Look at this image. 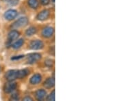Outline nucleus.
Returning <instances> with one entry per match:
<instances>
[{"instance_id":"23","label":"nucleus","mask_w":123,"mask_h":101,"mask_svg":"<svg viewBox=\"0 0 123 101\" xmlns=\"http://www.w3.org/2000/svg\"><path fill=\"white\" fill-rule=\"evenodd\" d=\"M23 101H33V99L31 98V97L30 96H26L25 98H23Z\"/></svg>"},{"instance_id":"17","label":"nucleus","mask_w":123,"mask_h":101,"mask_svg":"<svg viewBox=\"0 0 123 101\" xmlns=\"http://www.w3.org/2000/svg\"><path fill=\"white\" fill-rule=\"evenodd\" d=\"M55 91L53 89V91L51 92L50 93V94L49 95L47 98V101H54L55 100Z\"/></svg>"},{"instance_id":"22","label":"nucleus","mask_w":123,"mask_h":101,"mask_svg":"<svg viewBox=\"0 0 123 101\" xmlns=\"http://www.w3.org/2000/svg\"><path fill=\"white\" fill-rule=\"evenodd\" d=\"M18 3V0H11L10 1V4L14 6V5H17Z\"/></svg>"},{"instance_id":"13","label":"nucleus","mask_w":123,"mask_h":101,"mask_svg":"<svg viewBox=\"0 0 123 101\" xmlns=\"http://www.w3.org/2000/svg\"><path fill=\"white\" fill-rule=\"evenodd\" d=\"M30 70L27 69H23V70H18V79H22L25 77L27 75H29Z\"/></svg>"},{"instance_id":"19","label":"nucleus","mask_w":123,"mask_h":101,"mask_svg":"<svg viewBox=\"0 0 123 101\" xmlns=\"http://www.w3.org/2000/svg\"><path fill=\"white\" fill-rule=\"evenodd\" d=\"M19 99V96H18V94H13L11 97H10V100H12V101H18Z\"/></svg>"},{"instance_id":"12","label":"nucleus","mask_w":123,"mask_h":101,"mask_svg":"<svg viewBox=\"0 0 123 101\" xmlns=\"http://www.w3.org/2000/svg\"><path fill=\"white\" fill-rule=\"evenodd\" d=\"M41 81H42V76L38 73H36L31 77L30 83L32 85H37L40 83Z\"/></svg>"},{"instance_id":"2","label":"nucleus","mask_w":123,"mask_h":101,"mask_svg":"<svg viewBox=\"0 0 123 101\" xmlns=\"http://www.w3.org/2000/svg\"><path fill=\"white\" fill-rule=\"evenodd\" d=\"M40 58H41V55L39 53H30L27 57V63L30 64H33L40 60Z\"/></svg>"},{"instance_id":"5","label":"nucleus","mask_w":123,"mask_h":101,"mask_svg":"<svg viewBox=\"0 0 123 101\" xmlns=\"http://www.w3.org/2000/svg\"><path fill=\"white\" fill-rule=\"evenodd\" d=\"M17 15L18 12L17 10L10 9V10H7L5 12L4 17L5 19H6L7 21H12V20H13L14 18H15L17 17Z\"/></svg>"},{"instance_id":"6","label":"nucleus","mask_w":123,"mask_h":101,"mask_svg":"<svg viewBox=\"0 0 123 101\" xmlns=\"http://www.w3.org/2000/svg\"><path fill=\"white\" fill-rule=\"evenodd\" d=\"M17 87V85L16 83L12 82V81H9L8 83L4 85V90L6 93H11L14 92Z\"/></svg>"},{"instance_id":"24","label":"nucleus","mask_w":123,"mask_h":101,"mask_svg":"<svg viewBox=\"0 0 123 101\" xmlns=\"http://www.w3.org/2000/svg\"><path fill=\"white\" fill-rule=\"evenodd\" d=\"M3 1H10L11 0H3Z\"/></svg>"},{"instance_id":"18","label":"nucleus","mask_w":123,"mask_h":101,"mask_svg":"<svg viewBox=\"0 0 123 101\" xmlns=\"http://www.w3.org/2000/svg\"><path fill=\"white\" fill-rule=\"evenodd\" d=\"M53 60H51V59H47V61H45V65L47 66H48V67H51V66L53 65Z\"/></svg>"},{"instance_id":"10","label":"nucleus","mask_w":123,"mask_h":101,"mask_svg":"<svg viewBox=\"0 0 123 101\" xmlns=\"http://www.w3.org/2000/svg\"><path fill=\"white\" fill-rule=\"evenodd\" d=\"M47 95V92L43 89H39L35 92L36 98L38 101H43L44 100Z\"/></svg>"},{"instance_id":"8","label":"nucleus","mask_w":123,"mask_h":101,"mask_svg":"<svg viewBox=\"0 0 123 101\" xmlns=\"http://www.w3.org/2000/svg\"><path fill=\"white\" fill-rule=\"evenodd\" d=\"M49 14H50V12L48 10H42L38 14L36 18L38 20V21H43L47 20L49 17Z\"/></svg>"},{"instance_id":"21","label":"nucleus","mask_w":123,"mask_h":101,"mask_svg":"<svg viewBox=\"0 0 123 101\" xmlns=\"http://www.w3.org/2000/svg\"><path fill=\"white\" fill-rule=\"evenodd\" d=\"M50 2V0H40V3L43 6H47L48 5Z\"/></svg>"},{"instance_id":"1","label":"nucleus","mask_w":123,"mask_h":101,"mask_svg":"<svg viewBox=\"0 0 123 101\" xmlns=\"http://www.w3.org/2000/svg\"><path fill=\"white\" fill-rule=\"evenodd\" d=\"M29 23V20L28 18L25 17H21L20 18H18L17 21H16L12 25V27L13 29H18V28H22L24 27L26 25H27Z\"/></svg>"},{"instance_id":"16","label":"nucleus","mask_w":123,"mask_h":101,"mask_svg":"<svg viewBox=\"0 0 123 101\" xmlns=\"http://www.w3.org/2000/svg\"><path fill=\"white\" fill-rule=\"evenodd\" d=\"M23 44H24V40L21 38V39L18 40L17 41H16L13 44H12V47L14 49H17V48H21Z\"/></svg>"},{"instance_id":"7","label":"nucleus","mask_w":123,"mask_h":101,"mask_svg":"<svg viewBox=\"0 0 123 101\" xmlns=\"http://www.w3.org/2000/svg\"><path fill=\"white\" fill-rule=\"evenodd\" d=\"M54 34V29L52 27H46L42 30V36L45 38H49Z\"/></svg>"},{"instance_id":"14","label":"nucleus","mask_w":123,"mask_h":101,"mask_svg":"<svg viewBox=\"0 0 123 101\" xmlns=\"http://www.w3.org/2000/svg\"><path fill=\"white\" fill-rule=\"evenodd\" d=\"M27 4L28 6L32 9H37L39 6V2L38 0H28Z\"/></svg>"},{"instance_id":"4","label":"nucleus","mask_w":123,"mask_h":101,"mask_svg":"<svg viewBox=\"0 0 123 101\" xmlns=\"http://www.w3.org/2000/svg\"><path fill=\"white\" fill-rule=\"evenodd\" d=\"M5 77L8 81H13L15 79H18V70H8L6 75Z\"/></svg>"},{"instance_id":"15","label":"nucleus","mask_w":123,"mask_h":101,"mask_svg":"<svg viewBox=\"0 0 123 101\" xmlns=\"http://www.w3.org/2000/svg\"><path fill=\"white\" fill-rule=\"evenodd\" d=\"M37 32V29L35 27H30L25 31V35L27 36H32L36 34Z\"/></svg>"},{"instance_id":"25","label":"nucleus","mask_w":123,"mask_h":101,"mask_svg":"<svg viewBox=\"0 0 123 101\" xmlns=\"http://www.w3.org/2000/svg\"><path fill=\"white\" fill-rule=\"evenodd\" d=\"M52 2H53V3H54V2H55V0H52Z\"/></svg>"},{"instance_id":"9","label":"nucleus","mask_w":123,"mask_h":101,"mask_svg":"<svg viewBox=\"0 0 123 101\" xmlns=\"http://www.w3.org/2000/svg\"><path fill=\"white\" fill-rule=\"evenodd\" d=\"M55 78L54 77H53V78L49 77L45 80V81L43 83V86L46 89H51V88H53L55 86Z\"/></svg>"},{"instance_id":"11","label":"nucleus","mask_w":123,"mask_h":101,"mask_svg":"<svg viewBox=\"0 0 123 101\" xmlns=\"http://www.w3.org/2000/svg\"><path fill=\"white\" fill-rule=\"evenodd\" d=\"M19 35H20V33L15 30L10 31L8 34V36L9 42H12V41L17 39Z\"/></svg>"},{"instance_id":"3","label":"nucleus","mask_w":123,"mask_h":101,"mask_svg":"<svg viewBox=\"0 0 123 101\" xmlns=\"http://www.w3.org/2000/svg\"><path fill=\"white\" fill-rule=\"evenodd\" d=\"M30 47L32 50H40L44 47V43L42 40H34L31 41L30 43Z\"/></svg>"},{"instance_id":"20","label":"nucleus","mask_w":123,"mask_h":101,"mask_svg":"<svg viewBox=\"0 0 123 101\" xmlns=\"http://www.w3.org/2000/svg\"><path fill=\"white\" fill-rule=\"evenodd\" d=\"M24 57V55H18V56H14L11 58V60H18L20 59H22Z\"/></svg>"}]
</instances>
